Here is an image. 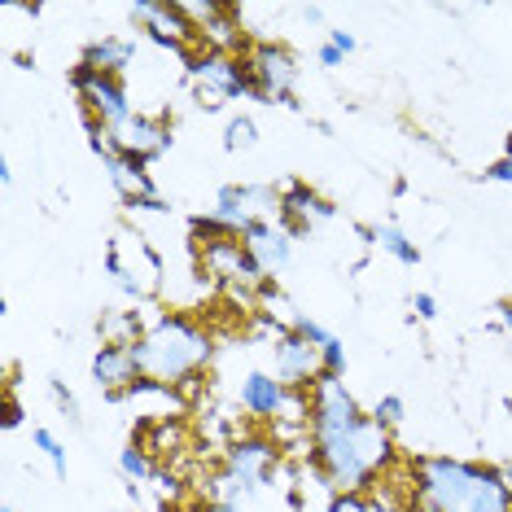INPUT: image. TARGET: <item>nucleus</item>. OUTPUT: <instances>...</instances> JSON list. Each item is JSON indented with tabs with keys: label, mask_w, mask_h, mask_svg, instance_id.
Instances as JSON below:
<instances>
[{
	"label": "nucleus",
	"mask_w": 512,
	"mask_h": 512,
	"mask_svg": "<svg viewBox=\"0 0 512 512\" xmlns=\"http://www.w3.org/2000/svg\"><path fill=\"white\" fill-rule=\"evenodd\" d=\"M246 71H250V84H254V101L263 106H298L294 101V88H298V62L285 44L276 40H259L246 49Z\"/></svg>",
	"instance_id": "nucleus-6"
},
{
	"label": "nucleus",
	"mask_w": 512,
	"mask_h": 512,
	"mask_svg": "<svg viewBox=\"0 0 512 512\" xmlns=\"http://www.w3.org/2000/svg\"><path fill=\"white\" fill-rule=\"evenodd\" d=\"M49 394H53V403H57V412L66 416V421H71L75 429L84 425V407H79V399H75V390L66 386L62 377H49Z\"/></svg>",
	"instance_id": "nucleus-21"
},
{
	"label": "nucleus",
	"mask_w": 512,
	"mask_h": 512,
	"mask_svg": "<svg viewBox=\"0 0 512 512\" xmlns=\"http://www.w3.org/2000/svg\"><path fill=\"white\" fill-rule=\"evenodd\" d=\"M0 184H5V189H9V184H14V167H9V158L0 162Z\"/></svg>",
	"instance_id": "nucleus-35"
},
{
	"label": "nucleus",
	"mask_w": 512,
	"mask_h": 512,
	"mask_svg": "<svg viewBox=\"0 0 512 512\" xmlns=\"http://www.w3.org/2000/svg\"><path fill=\"white\" fill-rule=\"evenodd\" d=\"M189 84H193V97L202 110H224L228 101H237V97H254L246 62L224 49L197 53L189 62Z\"/></svg>",
	"instance_id": "nucleus-4"
},
{
	"label": "nucleus",
	"mask_w": 512,
	"mask_h": 512,
	"mask_svg": "<svg viewBox=\"0 0 512 512\" xmlns=\"http://www.w3.org/2000/svg\"><path fill=\"white\" fill-rule=\"evenodd\" d=\"M0 512H14V508H0Z\"/></svg>",
	"instance_id": "nucleus-38"
},
{
	"label": "nucleus",
	"mask_w": 512,
	"mask_h": 512,
	"mask_svg": "<svg viewBox=\"0 0 512 512\" xmlns=\"http://www.w3.org/2000/svg\"><path fill=\"white\" fill-rule=\"evenodd\" d=\"M241 246L254 254V263L263 267V276H272V272H285V267H289L294 237H289L281 224H272V219H254V224L241 232Z\"/></svg>",
	"instance_id": "nucleus-15"
},
{
	"label": "nucleus",
	"mask_w": 512,
	"mask_h": 512,
	"mask_svg": "<svg viewBox=\"0 0 512 512\" xmlns=\"http://www.w3.org/2000/svg\"><path fill=\"white\" fill-rule=\"evenodd\" d=\"M377 246L390 254V259H399L403 267H416L421 263V246H416L412 237H407L403 228H394V224H377Z\"/></svg>",
	"instance_id": "nucleus-18"
},
{
	"label": "nucleus",
	"mask_w": 512,
	"mask_h": 512,
	"mask_svg": "<svg viewBox=\"0 0 512 512\" xmlns=\"http://www.w3.org/2000/svg\"><path fill=\"white\" fill-rule=\"evenodd\" d=\"M272 364H276V377H281L289 390H311L320 377V346L307 342V337L294 329H285V333H276V342H272Z\"/></svg>",
	"instance_id": "nucleus-11"
},
{
	"label": "nucleus",
	"mask_w": 512,
	"mask_h": 512,
	"mask_svg": "<svg viewBox=\"0 0 512 512\" xmlns=\"http://www.w3.org/2000/svg\"><path fill=\"white\" fill-rule=\"evenodd\" d=\"M132 22H141V27L149 31V40L162 44V49H176L184 53V44L197 40V31H193V22L184 18V9L180 5H162V0H136L132 9Z\"/></svg>",
	"instance_id": "nucleus-12"
},
{
	"label": "nucleus",
	"mask_w": 512,
	"mask_h": 512,
	"mask_svg": "<svg viewBox=\"0 0 512 512\" xmlns=\"http://www.w3.org/2000/svg\"><path fill=\"white\" fill-rule=\"evenodd\" d=\"M504 158H512V136H508V154H504Z\"/></svg>",
	"instance_id": "nucleus-37"
},
{
	"label": "nucleus",
	"mask_w": 512,
	"mask_h": 512,
	"mask_svg": "<svg viewBox=\"0 0 512 512\" xmlns=\"http://www.w3.org/2000/svg\"><path fill=\"white\" fill-rule=\"evenodd\" d=\"M329 44H333V49H337V53H346V57H351V53H355V44H359V40L351 36V31H342V27H333V31H329Z\"/></svg>",
	"instance_id": "nucleus-29"
},
{
	"label": "nucleus",
	"mask_w": 512,
	"mask_h": 512,
	"mask_svg": "<svg viewBox=\"0 0 512 512\" xmlns=\"http://www.w3.org/2000/svg\"><path fill=\"white\" fill-rule=\"evenodd\" d=\"M119 469H123V477H132V482H149V477H158V464H154V456H149L141 442H127V447L119 451Z\"/></svg>",
	"instance_id": "nucleus-19"
},
{
	"label": "nucleus",
	"mask_w": 512,
	"mask_h": 512,
	"mask_svg": "<svg viewBox=\"0 0 512 512\" xmlns=\"http://www.w3.org/2000/svg\"><path fill=\"white\" fill-rule=\"evenodd\" d=\"M320 377H346V346L342 337H329L320 346Z\"/></svg>",
	"instance_id": "nucleus-23"
},
{
	"label": "nucleus",
	"mask_w": 512,
	"mask_h": 512,
	"mask_svg": "<svg viewBox=\"0 0 512 512\" xmlns=\"http://www.w3.org/2000/svg\"><path fill=\"white\" fill-rule=\"evenodd\" d=\"M412 311H416L421 320H434V316H438V302H434V294H416V298H412Z\"/></svg>",
	"instance_id": "nucleus-30"
},
{
	"label": "nucleus",
	"mask_w": 512,
	"mask_h": 512,
	"mask_svg": "<svg viewBox=\"0 0 512 512\" xmlns=\"http://www.w3.org/2000/svg\"><path fill=\"white\" fill-rule=\"evenodd\" d=\"M486 180H491V184H512V158L491 162V167H486Z\"/></svg>",
	"instance_id": "nucleus-28"
},
{
	"label": "nucleus",
	"mask_w": 512,
	"mask_h": 512,
	"mask_svg": "<svg viewBox=\"0 0 512 512\" xmlns=\"http://www.w3.org/2000/svg\"><path fill=\"white\" fill-rule=\"evenodd\" d=\"M254 145H259V123H254L250 114L228 119V127H224V149L228 154H241V149H254Z\"/></svg>",
	"instance_id": "nucleus-20"
},
{
	"label": "nucleus",
	"mask_w": 512,
	"mask_h": 512,
	"mask_svg": "<svg viewBox=\"0 0 512 512\" xmlns=\"http://www.w3.org/2000/svg\"><path fill=\"white\" fill-rule=\"evenodd\" d=\"M372 512H416L407 504V491H394V486H372Z\"/></svg>",
	"instance_id": "nucleus-24"
},
{
	"label": "nucleus",
	"mask_w": 512,
	"mask_h": 512,
	"mask_svg": "<svg viewBox=\"0 0 512 512\" xmlns=\"http://www.w3.org/2000/svg\"><path fill=\"white\" fill-rule=\"evenodd\" d=\"M285 403H289V386L276 372H263V368L246 372V381H241V407H246L250 416H259V421H281Z\"/></svg>",
	"instance_id": "nucleus-16"
},
{
	"label": "nucleus",
	"mask_w": 512,
	"mask_h": 512,
	"mask_svg": "<svg viewBox=\"0 0 512 512\" xmlns=\"http://www.w3.org/2000/svg\"><path fill=\"white\" fill-rule=\"evenodd\" d=\"M106 141H110L114 154H123L132 162H145L149 167L154 158L167 154L176 136H171V123L162 119V114H132V119H127L119 132H110Z\"/></svg>",
	"instance_id": "nucleus-10"
},
{
	"label": "nucleus",
	"mask_w": 512,
	"mask_h": 512,
	"mask_svg": "<svg viewBox=\"0 0 512 512\" xmlns=\"http://www.w3.org/2000/svg\"><path fill=\"white\" fill-rule=\"evenodd\" d=\"M311 464L329 477L333 491L372 495L394 464L390 429L364 416L342 377H316L311 386Z\"/></svg>",
	"instance_id": "nucleus-1"
},
{
	"label": "nucleus",
	"mask_w": 512,
	"mask_h": 512,
	"mask_svg": "<svg viewBox=\"0 0 512 512\" xmlns=\"http://www.w3.org/2000/svg\"><path fill=\"white\" fill-rule=\"evenodd\" d=\"M84 62L92 66V71H101V75H119L136 62V44L132 40H123V36H101V40H92L88 49H84Z\"/></svg>",
	"instance_id": "nucleus-17"
},
{
	"label": "nucleus",
	"mask_w": 512,
	"mask_h": 512,
	"mask_svg": "<svg viewBox=\"0 0 512 512\" xmlns=\"http://www.w3.org/2000/svg\"><path fill=\"white\" fill-rule=\"evenodd\" d=\"M88 145H92V154L106 162L110 184L119 189V197L132 206V211H154V215L167 211V202H162L158 189H154V180H149L145 162H132V158L114 154L110 141H106V132H97V127H88Z\"/></svg>",
	"instance_id": "nucleus-7"
},
{
	"label": "nucleus",
	"mask_w": 512,
	"mask_h": 512,
	"mask_svg": "<svg viewBox=\"0 0 512 512\" xmlns=\"http://www.w3.org/2000/svg\"><path fill=\"white\" fill-rule=\"evenodd\" d=\"M71 88L79 92V101H84V119L88 127H97V132H119V127L132 119V97H127L123 79L119 75H101L92 71V66L79 57L71 66Z\"/></svg>",
	"instance_id": "nucleus-5"
},
{
	"label": "nucleus",
	"mask_w": 512,
	"mask_h": 512,
	"mask_svg": "<svg viewBox=\"0 0 512 512\" xmlns=\"http://www.w3.org/2000/svg\"><path fill=\"white\" fill-rule=\"evenodd\" d=\"M22 425V407H18V394L9 390L5 394V429H18Z\"/></svg>",
	"instance_id": "nucleus-31"
},
{
	"label": "nucleus",
	"mask_w": 512,
	"mask_h": 512,
	"mask_svg": "<svg viewBox=\"0 0 512 512\" xmlns=\"http://www.w3.org/2000/svg\"><path fill=\"white\" fill-rule=\"evenodd\" d=\"M329 512H372V495H359V491H346V495H337Z\"/></svg>",
	"instance_id": "nucleus-27"
},
{
	"label": "nucleus",
	"mask_w": 512,
	"mask_h": 512,
	"mask_svg": "<svg viewBox=\"0 0 512 512\" xmlns=\"http://www.w3.org/2000/svg\"><path fill=\"white\" fill-rule=\"evenodd\" d=\"M495 311H499V324H504V329L512 333V302H499Z\"/></svg>",
	"instance_id": "nucleus-34"
},
{
	"label": "nucleus",
	"mask_w": 512,
	"mask_h": 512,
	"mask_svg": "<svg viewBox=\"0 0 512 512\" xmlns=\"http://www.w3.org/2000/svg\"><path fill=\"white\" fill-rule=\"evenodd\" d=\"M267 211H281V193L272 184H224L215 197V219L228 232H246L254 219H267Z\"/></svg>",
	"instance_id": "nucleus-9"
},
{
	"label": "nucleus",
	"mask_w": 512,
	"mask_h": 512,
	"mask_svg": "<svg viewBox=\"0 0 512 512\" xmlns=\"http://www.w3.org/2000/svg\"><path fill=\"white\" fill-rule=\"evenodd\" d=\"M189 512H246L241 504H219V499H206V504H193Z\"/></svg>",
	"instance_id": "nucleus-32"
},
{
	"label": "nucleus",
	"mask_w": 512,
	"mask_h": 512,
	"mask_svg": "<svg viewBox=\"0 0 512 512\" xmlns=\"http://www.w3.org/2000/svg\"><path fill=\"white\" fill-rule=\"evenodd\" d=\"M499 473H504V482H508V491H512V460L499 464Z\"/></svg>",
	"instance_id": "nucleus-36"
},
{
	"label": "nucleus",
	"mask_w": 512,
	"mask_h": 512,
	"mask_svg": "<svg viewBox=\"0 0 512 512\" xmlns=\"http://www.w3.org/2000/svg\"><path fill=\"white\" fill-rule=\"evenodd\" d=\"M407 504L416 512H512V491L499 464L451 456L407 460Z\"/></svg>",
	"instance_id": "nucleus-2"
},
{
	"label": "nucleus",
	"mask_w": 512,
	"mask_h": 512,
	"mask_svg": "<svg viewBox=\"0 0 512 512\" xmlns=\"http://www.w3.org/2000/svg\"><path fill=\"white\" fill-rule=\"evenodd\" d=\"M281 228L289 232V237H307L316 224H324V219H333L337 215V206L329 202V197H320L311 184H302V180H294V184H285L281 189Z\"/></svg>",
	"instance_id": "nucleus-13"
},
{
	"label": "nucleus",
	"mask_w": 512,
	"mask_h": 512,
	"mask_svg": "<svg viewBox=\"0 0 512 512\" xmlns=\"http://www.w3.org/2000/svg\"><path fill=\"white\" fill-rule=\"evenodd\" d=\"M31 442H36V447L44 451V456H49V464L57 469V477H66V442L53 434V429H31Z\"/></svg>",
	"instance_id": "nucleus-22"
},
{
	"label": "nucleus",
	"mask_w": 512,
	"mask_h": 512,
	"mask_svg": "<svg viewBox=\"0 0 512 512\" xmlns=\"http://www.w3.org/2000/svg\"><path fill=\"white\" fill-rule=\"evenodd\" d=\"M276 469H281V447L263 434H241L237 442H228L224 451V473L241 486L246 495H259L263 486L276 482Z\"/></svg>",
	"instance_id": "nucleus-8"
},
{
	"label": "nucleus",
	"mask_w": 512,
	"mask_h": 512,
	"mask_svg": "<svg viewBox=\"0 0 512 512\" xmlns=\"http://www.w3.org/2000/svg\"><path fill=\"white\" fill-rule=\"evenodd\" d=\"M141 359H136V346H101L97 355H92V381H97V390H106L110 399H119L141 381Z\"/></svg>",
	"instance_id": "nucleus-14"
},
{
	"label": "nucleus",
	"mask_w": 512,
	"mask_h": 512,
	"mask_svg": "<svg viewBox=\"0 0 512 512\" xmlns=\"http://www.w3.org/2000/svg\"><path fill=\"white\" fill-rule=\"evenodd\" d=\"M342 62H346V53H337L333 44L324 40V49H320V66H329V71H333V66H342Z\"/></svg>",
	"instance_id": "nucleus-33"
},
{
	"label": "nucleus",
	"mask_w": 512,
	"mask_h": 512,
	"mask_svg": "<svg viewBox=\"0 0 512 512\" xmlns=\"http://www.w3.org/2000/svg\"><path fill=\"white\" fill-rule=\"evenodd\" d=\"M211 333L189 316H158L145 329V337L136 342V359H141L145 377L162 381V386H184L189 377H197L211 364Z\"/></svg>",
	"instance_id": "nucleus-3"
},
{
	"label": "nucleus",
	"mask_w": 512,
	"mask_h": 512,
	"mask_svg": "<svg viewBox=\"0 0 512 512\" xmlns=\"http://www.w3.org/2000/svg\"><path fill=\"white\" fill-rule=\"evenodd\" d=\"M289 329H294V333H302V337H307V342H316V346H324V342H329V329H324V324L320 320H311V316H302V311H298V316H294V324H289Z\"/></svg>",
	"instance_id": "nucleus-26"
},
{
	"label": "nucleus",
	"mask_w": 512,
	"mask_h": 512,
	"mask_svg": "<svg viewBox=\"0 0 512 512\" xmlns=\"http://www.w3.org/2000/svg\"><path fill=\"white\" fill-rule=\"evenodd\" d=\"M403 416H407V403L399 399V394H386V399H377V407H372V421L386 425V429L403 425Z\"/></svg>",
	"instance_id": "nucleus-25"
}]
</instances>
